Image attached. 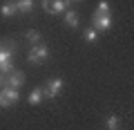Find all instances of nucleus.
I'll return each mask as SVG.
<instances>
[{"label": "nucleus", "mask_w": 134, "mask_h": 130, "mask_svg": "<svg viewBox=\"0 0 134 130\" xmlns=\"http://www.w3.org/2000/svg\"><path fill=\"white\" fill-rule=\"evenodd\" d=\"M5 85H7V79H5V74L0 72V87H5Z\"/></svg>", "instance_id": "obj_18"}, {"label": "nucleus", "mask_w": 134, "mask_h": 130, "mask_svg": "<svg viewBox=\"0 0 134 130\" xmlns=\"http://www.w3.org/2000/svg\"><path fill=\"white\" fill-rule=\"evenodd\" d=\"M83 36H85V40H87V43H96V40H98V32H96L94 27L85 29V32H83Z\"/></svg>", "instance_id": "obj_13"}, {"label": "nucleus", "mask_w": 134, "mask_h": 130, "mask_svg": "<svg viewBox=\"0 0 134 130\" xmlns=\"http://www.w3.org/2000/svg\"><path fill=\"white\" fill-rule=\"evenodd\" d=\"M112 27V16L110 14H96L94 11V29L96 32H107Z\"/></svg>", "instance_id": "obj_5"}, {"label": "nucleus", "mask_w": 134, "mask_h": 130, "mask_svg": "<svg viewBox=\"0 0 134 130\" xmlns=\"http://www.w3.org/2000/svg\"><path fill=\"white\" fill-rule=\"evenodd\" d=\"M47 56H49V47L43 45V43H38V45H31V49L27 54V61L34 63V65H40V63L47 61Z\"/></svg>", "instance_id": "obj_2"}, {"label": "nucleus", "mask_w": 134, "mask_h": 130, "mask_svg": "<svg viewBox=\"0 0 134 130\" xmlns=\"http://www.w3.org/2000/svg\"><path fill=\"white\" fill-rule=\"evenodd\" d=\"M14 52H16V43L14 40L0 43V72L2 74L14 72Z\"/></svg>", "instance_id": "obj_1"}, {"label": "nucleus", "mask_w": 134, "mask_h": 130, "mask_svg": "<svg viewBox=\"0 0 134 130\" xmlns=\"http://www.w3.org/2000/svg\"><path fill=\"white\" fill-rule=\"evenodd\" d=\"M18 99H20V94H18V90H14V87L5 85L2 90H0V106H2V108L16 106V103H18Z\"/></svg>", "instance_id": "obj_3"}, {"label": "nucleus", "mask_w": 134, "mask_h": 130, "mask_svg": "<svg viewBox=\"0 0 134 130\" xmlns=\"http://www.w3.org/2000/svg\"><path fill=\"white\" fill-rule=\"evenodd\" d=\"M63 2H65V7L69 9V5H74V2H83V0H63Z\"/></svg>", "instance_id": "obj_17"}, {"label": "nucleus", "mask_w": 134, "mask_h": 130, "mask_svg": "<svg viewBox=\"0 0 134 130\" xmlns=\"http://www.w3.org/2000/svg\"><path fill=\"white\" fill-rule=\"evenodd\" d=\"M105 126H107V128H110V130H119V117L110 115V117H107V119H105Z\"/></svg>", "instance_id": "obj_14"}, {"label": "nucleus", "mask_w": 134, "mask_h": 130, "mask_svg": "<svg viewBox=\"0 0 134 130\" xmlns=\"http://www.w3.org/2000/svg\"><path fill=\"white\" fill-rule=\"evenodd\" d=\"M16 9L23 11V14H29V11L34 9V2L31 0H16Z\"/></svg>", "instance_id": "obj_10"}, {"label": "nucleus", "mask_w": 134, "mask_h": 130, "mask_svg": "<svg viewBox=\"0 0 134 130\" xmlns=\"http://www.w3.org/2000/svg\"><path fill=\"white\" fill-rule=\"evenodd\" d=\"M63 90V79H49L47 85L43 87V96L45 99H56Z\"/></svg>", "instance_id": "obj_4"}, {"label": "nucleus", "mask_w": 134, "mask_h": 130, "mask_svg": "<svg viewBox=\"0 0 134 130\" xmlns=\"http://www.w3.org/2000/svg\"><path fill=\"white\" fill-rule=\"evenodd\" d=\"M27 43H29V45H38V43H40V32L29 29V32H27Z\"/></svg>", "instance_id": "obj_12"}, {"label": "nucleus", "mask_w": 134, "mask_h": 130, "mask_svg": "<svg viewBox=\"0 0 134 130\" xmlns=\"http://www.w3.org/2000/svg\"><path fill=\"white\" fill-rule=\"evenodd\" d=\"M14 2H16V0H14Z\"/></svg>", "instance_id": "obj_19"}, {"label": "nucleus", "mask_w": 134, "mask_h": 130, "mask_svg": "<svg viewBox=\"0 0 134 130\" xmlns=\"http://www.w3.org/2000/svg\"><path fill=\"white\" fill-rule=\"evenodd\" d=\"M49 5H52V0H43V9L47 11V14H49Z\"/></svg>", "instance_id": "obj_16"}, {"label": "nucleus", "mask_w": 134, "mask_h": 130, "mask_svg": "<svg viewBox=\"0 0 134 130\" xmlns=\"http://www.w3.org/2000/svg\"><path fill=\"white\" fill-rule=\"evenodd\" d=\"M18 14V9H16V2H7V5L0 7V16L2 18H11V16Z\"/></svg>", "instance_id": "obj_7"}, {"label": "nucleus", "mask_w": 134, "mask_h": 130, "mask_svg": "<svg viewBox=\"0 0 134 130\" xmlns=\"http://www.w3.org/2000/svg\"><path fill=\"white\" fill-rule=\"evenodd\" d=\"M43 99H45V96H43V90H40V87H34L27 101H29V106H38V103L43 101Z\"/></svg>", "instance_id": "obj_9"}, {"label": "nucleus", "mask_w": 134, "mask_h": 130, "mask_svg": "<svg viewBox=\"0 0 134 130\" xmlns=\"http://www.w3.org/2000/svg\"><path fill=\"white\" fill-rule=\"evenodd\" d=\"M65 2L63 0H54L52 5H49V14H65Z\"/></svg>", "instance_id": "obj_11"}, {"label": "nucleus", "mask_w": 134, "mask_h": 130, "mask_svg": "<svg viewBox=\"0 0 134 130\" xmlns=\"http://www.w3.org/2000/svg\"><path fill=\"white\" fill-rule=\"evenodd\" d=\"M23 83H25V74H23V72L14 70V72H9V74H7V85H9V87L18 90V87L23 85Z\"/></svg>", "instance_id": "obj_6"}, {"label": "nucleus", "mask_w": 134, "mask_h": 130, "mask_svg": "<svg viewBox=\"0 0 134 130\" xmlns=\"http://www.w3.org/2000/svg\"><path fill=\"white\" fill-rule=\"evenodd\" d=\"M96 14H110V2L107 0H100L98 7H96Z\"/></svg>", "instance_id": "obj_15"}, {"label": "nucleus", "mask_w": 134, "mask_h": 130, "mask_svg": "<svg viewBox=\"0 0 134 130\" xmlns=\"http://www.w3.org/2000/svg\"><path fill=\"white\" fill-rule=\"evenodd\" d=\"M78 23H81V20H78L76 11L65 9V25H67V27H74V29H76V27H78Z\"/></svg>", "instance_id": "obj_8"}]
</instances>
